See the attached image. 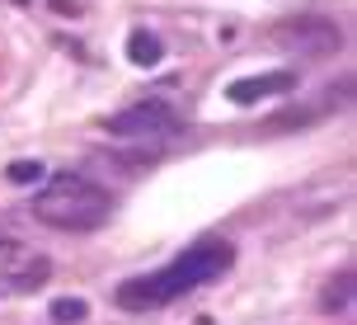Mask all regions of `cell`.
I'll list each match as a JSON object with an SVG mask.
<instances>
[{
    "label": "cell",
    "mask_w": 357,
    "mask_h": 325,
    "mask_svg": "<svg viewBox=\"0 0 357 325\" xmlns=\"http://www.w3.org/2000/svg\"><path fill=\"white\" fill-rule=\"evenodd\" d=\"M231 264H235V250L226 240H197L174 264H165L160 273H137V278L118 283L113 302L123 311H160L169 302H178V297H188L193 288H207L216 278H226Z\"/></svg>",
    "instance_id": "obj_1"
},
{
    "label": "cell",
    "mask_w": 357,
    "mask_h": 325,
    "mask_svg": "<svg viewBox=\"0 0 357 325\" xmlns=\"http://www.w3.org/2000/svg\"><path fill=\"white\" fill-rule=\"evenodd\" d=\"M113 212V198H108L104 184L85 180V175H71L61 170L33 194V217L47 222L56 231H99Z\"/></svg>",
    "instance_id": "obj_2"
},
{
    "label": "cell",
    "mask_w": 357,
    "mask_h": 325,
    "mask_svg": "<svg viewBox=\"0 0 357 325\" xmlns=\"http://www.w3.org/2000/svg\"><path fill=\"white\" fill-rule=\"evenodd\" d=\"M273 48H282L291 57H305V62H324L343 48V29L324 15H296L273 24Z\"/></svg>",
    "instance_id": "obj_3"
},
{
    "label": "cell",
    "mask_w": 357,
    "mask_h": 325,
    "mask_svg": "<svg viewBox=\"0 0 357 325\" xmlns=\"http://www.w3.org/2000/svg\"><path fill=\"white\" fill-rule=\"evenodd\" d=\"M99 127H104L108 137H127V142H165L183 123H178V113L165 99H142V104H127L118 113H108Z\"/></svg>",
    "instance_id": "obj_4"
},
{
    "label": "cell",
    "mask_w": 357,
    "mask_h": 325,
    "mask_svg": "<svg viewBox=\"0 0 357 325\" xmlns=\"http://www.w3.org/2000/svg\"><path fill=\"white\" fill-rule=\"evenodd\" d=\"M52 278V259L47 254L29 250L19 236L0 231V297H19V292H33Z\"/></svg>",
    "instance_id": "obj_5"
},
{
    "label": "cell",
    "mask_w": 357,
    "mask_h": 325,
    "mask_svg": "<svg viewBox=\"0 0 357 325\" xmlns=\"http://www.w3.org/2000/svg\"><path fill=\"white\" fill-rule=\"evenodd\" d=\"M301 85V71H264V75H240L226 85V99L240 108L259 104V99H278V94H291Z\"/></svg>",
    "instance_id": "obj_6"
},
{
    "label": "cell",
    "mask_w": 357,
    "mask_h": 325,
    "mask_svg": "<svg viewBox=\"0 0 357 325\" xmlns=\"http://www.w3.org/2000/svg\"><path fill=\"white\" fill-rule=\"evenodd\" d=\"M160 57H165L160 34H151V29H132V34H127V62H132V66L151 71V66H160Z\"/></svg>",
    "instance_id": "obj_7"
},
{
    "label": "cell",
    "mask_w": 357,
    "mask_h": 325,
    "mask_svg": "<svg viewBox=\"0 0 357 325\" xmlns=\"http://www.w3.org/2000/svg\"><path fill=\"white\" fill-rule=\"evenodd\" d=\"M320 307H324V311H348V307H353V269H343L339 278L324 288Z\"/></svg>",
    "instance_id": "obj_8"
},
{
    "label": "cell",
    "mask_w": 357,
    "mask_h": 325,
    "mask_svg": "<svg viewBox=\"0 0 357 325\" xmlns=\"http://www.w3.org/2000/svg\"><path fill=\"white\" fill-rule=\"evenodd\" d=\"M85 316H89L85 297H56L52 302V321H61V325H80Z\"/></svg>",
    "instance_id": "obj_9"
},
{
    "label": "cell",
    "mask_w": 357,
    "mask_h": 325,
    "mask_svg": "<svg viewBox=\"0 0 357 325\" xmlns=\"http://www.w3.org/2000/svg\"><path fill=\"white\" fill-rule=\"evenodd\" d=\"M5 180L10 184H43L47 180V165L43 161H15L10 170H5Z\"/></svg>",
    "instance_id": "obj_10"
},
{
    "label": "cell",
    "mask_w": 357,
    "mask_h": 325,
    "mask_svg": "<svg viewBox=\"0 0 357 325\" xmlns=\"http://www.w3.org/2000/svg\"><path fill=\"white\" fill-rule=\"evenodd\" d=\"M47 5H52V10H56V15H80V5H75V0H47Z\"/></svg>",
    "instance_id": "obj_11"
}]
</instances>
